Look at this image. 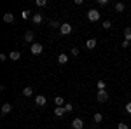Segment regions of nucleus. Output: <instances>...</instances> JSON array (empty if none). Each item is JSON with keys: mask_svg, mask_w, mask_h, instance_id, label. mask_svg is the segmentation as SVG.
<instances>
[{"mask_svg": "<svg viewBox=\"0 0 131 129\" xmlns=\"http://www.w3.org/2000/svg\"><path fill=\"white\" fill-rule=\"evenodd\" d=\"M30 51H31V54H35V56H37V54H40L42 51H44V47H42V44H39V42H33Z\"/></svg>", "mask_w": 131, "mask_h": 129, "instance_id": "f03ea898", "label": "nucleus"}, {"mask_svg": "<svg viewBox=\"0 0 131 129\" xmlns=\"http://www.w3.org/2000/svg\"><path fill=\"white\" fill-rule=\"evenodd\" d=\"M88 19H89V21H98V19H100V12H98L96 9L88 10Z\"/></svg>", "mask_w": 131, "mask_h": 129, "instance_id": "7ed1b4c3", "label": "nucleus"}, {"mask_svg": "<svg viewBox=\"0 0 131 129\" xmlns=\"http://www.w3.org/2000/svg\"><path fill=\"white\" fill-rule=\"evenodd\" d=\"M51 26H52V28H61V25L58 21H51Z\"/></svg>", "mask_w": 131, "mask_h": 129, "instance_id": "a878e982", "label": "nucleus"}, {"mask_svg": "<svg viewBox=\"0 0 131 129\" xmlns=\"http://www.w3.org/2000/svg\"><path fill=\"white\" fill-rule=\"evenodd\" d=\"M4 21H5V23H12V21H14V16H12L10 12H7V14H4Z\"/></svg>", "mask_w": 131, "mask_h": 129, "instance_id": "6ab92c4d", "label": "nucleus"}, {"mask_svg": "<svg viewBox=\"0 0 131 129\" xmlns=\"http://www.w3.org/2000/svg\"><path fill=\"white\" fill-rule=\"evenodd\" d=\"M103 28H105V30H110L112 23H110V21H103Z\"/></svg>", "mask_w": 131, "mask_h": 129, "instance_id": "b1692460", "label": "nucleus"}, {"mask_svg": "<svg viewBox=\"0 0 131 129\" xmlns=\"http://www.w3.org/2000/svg\"><path fill=\"white\" fill-rule=\"evenodd\" d=\"M31 94H33V89H31L30 86L23 87V96H31Z\"/></svg>", "mask_w": 131, "mask_h": 129, "instance_id": "dca6fc26", "label": "nucleus"}, {"mask_svg": "<svg viewBox=\"0 0 131 129\" xmlns=\"http://www.w3.org/2000/svg\"><path fill=\"white\" fill-rule=\"evenodd\" d=\"M107 4H108L107 0H98V5H107Z\"/></svg>", "mask_w": 131, "mask_h": 129, "instance_id": "c85d7f7f", "label": "nucleus"}, {"mask_svg": "<svg viewBox=\"0 0 131 129\" xmlns=\"http://www.w3.org/2000/svg\"><path fill=\"white\" fill-rule=\"evenodd\" d=\"M54 103H56V107H65V105H67L65 99L61 98V96H56V98H54Z\"/></svg>", "mask_w": 131, "mask_h": 129, "instance_id": "ddd939ff", "label": "nucleus"}, {"mask_svg": "<svg viewBox=\"0 0 131 129\" xmlns=\"http://www.w3.org/2000/svg\"><path fill=\"white\" fill-rule=\"evenodd\" d=\"M46 101H47V99H46V96L39 94V96L35 98V105H37V107H44V105H46Z\"/></svg>", "mask_w": 131, "mask_h": 129, "instance_id": "0eeeda50", "label": "nucleus"}, {"mask_svg": "<svg viewBox=\"0 0 131 129\" xmlns=\"http://www.w3.org/2000/svg\"><path fill=\"white\" fill-rule=\"evenodd\" d=\"M9 58H10V60H12V61H18V60H19V58H21V54H19V52H18V51H12V52H10V54H9Z\"/></svg>", "mask_w": 131, "mask_h": 129, "instance_id": "2eb2a0df", "label": "nucleus"}, {"mask_svg": "<svg viewBox=\"0 0 131 129\" xmlns=\"http://www.w3.org/2000/svg\"><path fill=\"white\" fill-rule=\"evenodd\" d=\"M65 112H67L65 107H56V108H54V115H56V117H63Z\"/></svg>", "mask_w": 131, "mask_h": 129, "instance_id": "6e6552de", "label": "nucleus"}, {"mask_svg": "<svg viewBox=\"0 0 131 129\" xmlns=\"http://www.w3.org/2000/svg\"><path fill=\"white\" fill-rule=\"evenodd\" d=\"M10 112H12V105H10V103H4V105H2V115H7Z\"/></svg>", "mask_w": 131, "mask_h": 129, "instance_id": "423d86ee", "label": "nucleus"}, {"mask_svg": "<svg viewBox=\"0 0 131 129\" xmlns=\"http://www.w3.org/2000/svg\"><path fill=\"white\" fill-rule=\"evenodd\" d=\"M7 58H9L7 54H0V61H5V60H7Z\"/></svg>", "mask_w": 131, "mask_h": 129, "instance_id": "c756f323", "label": "nucleus"}, {"mask_svg": "<svg viewBox=\"0 0 131 129\" xmlns=\"http://www.w3.org/2000/svg\"><path fill=\"white\" fill-rule=\"evenodd\" d=\"M124 37H126L124 40L131 42V28H129V26H128V28H124Z\"/></svg>", "mask_w": 131, "mask_h": 129, "instance_id": "f3484780", "label": "nucleus"}, {"mask_svg": "<svg viewBox=\"0 0 131 129\" xmlns=\"http://www.w3.org/2000/svg\"><path fill=\"white\" fill-rule=\"evenodd\" d=\"M31 21H33L35 25H40V23H42L44 19H42V16H40V14H33V16H31Z\"/></svg>", "mask_w": 131, "mask_h": 129, "instance_id": "9b49d317", "label": "nucleus"}, {"mask_svg": "<svg viewBox=\"0 0 131 129\" xmlns=\"http://www.w3.org/2000/svg\"><path fill=\"white\" fill-rule=\"evenodd\" d=\"M93 120H94L96 124H100L101 120H103V115H101L100 112H96V113H94V117H93Z\"/></svg>", "mask_w": 131, "mask_h": 129, "instance_id": "a211bd4d", "label": "nucleus"}, {"mask_svg": "<svg viewBox=\"0 0 131 129\" xmlns=\"http://www.w3.org/2000/svg\"><path fill=\"white\" fill-rule=\"evenodd\" d=\"M35 5L37 7H46L47 5V0H35Z\"/></svg>", "mask_w": 131, "mask_h": 129, "instance_id": "412c9836", "label": "nucleus"}, {"mask_svg": "<svg viewBox=\"0 0 131 129\" xmlns=\"http://www.w3.org/2000/svg\"><path fill=\"white\" fill-rule=\"evenodd\" d=\"M96 87H98V91H105L107 89V82L105 80H98L96 82Z\"/></svg>", "mask_w": 131, "mask_h": 129, "instance_id": "9d476101", "label": "nucleus"}, {"mask_svg": "<svg viewBox=\"0 0 131 129\" xmlns=\"http://www.w3.org/2000/svg\"><path fill=\"white\" fill-rule=\"evenodd\" d=\"M128 45H129V42H128V40H122V47H124V49H126V47H128Z\"/></svg>", "mask_w": 131, "mask_h": 129, "instance_id": "7c9ffc66", "label": "nucleus"}, {"mask_svg": "<svg viewBox=\"0 0 131 129\" xmlns=\"http://www.w3.org/2000/svg\"><path fill=\"white\" fill-rule=\"evenodd\" d=\"M58 63H60V65L68 63V56H67V54H60V56H58Z\"/></svg>", "mask_w": 131, "mask_h": 129, "instance_id": "4468645a", "label": "nucleus"}, {"mask_svg": "<svg viewBox=\"0 0 131 129\" xmlns=\"http://www.w3.org/2000/svg\"><path fill=\"white\" fill-rule=\"evenodd\" d=\"M72 54H73V56H79V49H77V47H72Z\"/></svg>", "mask_w": 131, "mask_h": 129, "instance_id": "cd10ccee", "label": "nucleus"}, {"mask_svg": "<svg viewBox=\"0 0 131 129\" xmlns=\"http://www.w3.org/2000/svg\"><path fill=\"white\" fill-rule=\"evenodd\" d=\"M124 9H126V5H124L122 2H117V4H115V10H117V12H122Z\"/></svg>", "mask_w": 131, "mask_h": 129, "instance_id": "aec40b11", "label": "nucleus"}, {"mask_svg": "<svg viewBox=\"0 0 131 129\" xmlns=\"http://www.w3.org/2000/svg\"><path fill=\"white\" fill-rule=\"evenodd\" d=\"M96 44H98V42H96V39L86 40V47H88V49H94V47H96Z\"/></svg>", "mask_w": 131, "mask_h": 129, "instance_id": "1a4fd4ad", "label": "nucleus"}, {"mask_svg": "<svg viewBox=\"0 0 131 129\" xmlns=\"http://www.w3.org/2000/svg\"><path fill=\"white\" fill-rule=\"evenodd\" d=\"M72 127H73V129H82V127H84L82 119H73V120H72Z\"/></svg>", "mask_w": 131, "mask_h": 129, "instance_id": "39448f33", "label": "nucleus"}, {"mask_svg": "<svg viewBox=\"0 0 131 129\" xmlns=\"http://www.w3.org/2000/svg\"><path fill=\"white\" fill-rule=\"evenodd\" d=\"M30 14H31L30 10H26V9H25V10H23V12H21V18H23V19L26 21V19H28V18H30Z\"/></svg>", "mask_w": 131, "mask_h": 129, "instance_id": "4be33fe9", "label": "nucleus"}, {"mask_svg": "<svg viewBox=\"0 0 131 129\" xmlns=\"http://www.w3.org/2000/svg\"><path fill=\"white\" fill-rule=\"evenodd\" d=\"M33 37H35V35H33V31H26L23 39H25V42H33Z\"/></svg>", "mask_w": 131, "mask_h": 129, "instance_id": "f8f14e48", "label": "nucleus"}, {"mask_svg": "<svg viewBox=\"0 0 131 129\" xmlns=\"http://www.w3.org/2000/svg\"><path fill=\"white\" fill-rule=\"evenodd\" d=\"M96 99L100 101V103H105L107 99H108V91L105 89V91H98L96 92Z\"/></svg>", "mask_w": 131, "mask_h": 129, "instance_id": "f257e3e1", "label": "nucleus"}, {"mask_svg": "<svg viewBox=\"0 0 131 129\" xmlns=\"http://www.w3.org/2000/svg\"><path fill=\"white\" fill-rule=\"evenodd\" d=\"M65 110H67V113L72 112V110H73V105H72V103H67V105H65Z\"/></svg>", "mask_w": 131, "mask_h": 129, "instance_id": "393cba45", "label": "nucleus"}, {"mask_svg": "<svg viewBox=\"0 0 131 129\" xmlns=\"http://www.w3.org/2000/svg\"><path fill=\"white\" fill-rule=\"evenodd\" d=\"M60 33H61V35H70V33H72V25H70V23H63L61 28H60Z\"/></svg>", "mask_w": 131, "mask_h": 129, "instance_id": "20e7f679", "label": "nucleus"}, {"mask_svg": "<svg viewBox=\"0 0 131 129\" xmlns=\"http://www.w3.org/2000/svg\"><path fill=\"white\" fill-rule=\"evenodd\" d=\"M117 129H129V126H128L126 122H119V124H117Z\"/></svg>", "mask_w": 131, "mask_h": 129, "instance_id": "5701e85b", "label": "nucleus"}, {"mask_svg": "<svg viewBox=\"0 0 131 129\" xmlns=\"http://www.w3.org/2000/svg\"><path fill=\"white\" fill-rule=\"evenodd\" d=\"M124 110H126V113H131V103H126Z\"/></svg>", "mask_w": 131, "mask_h": 129, "instance_id": "bb28decb", "label": "nucleus"}]
</instances>
